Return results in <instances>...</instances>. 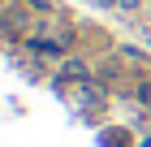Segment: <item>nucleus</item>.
I'll return each instance as SVG.
<instances>
[]
</instances>
